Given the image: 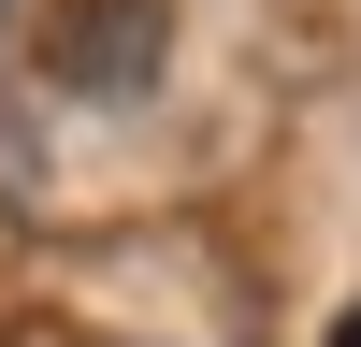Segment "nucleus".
I'll return each mask as SVG.
<instances>
[{"label": "nucleus", "mask_w": 361, "mask_h": 347, "mask_svg": "<svg viewBox=\"0 0 361 347\" xmlns=\"http://www.w3.org/2000/svg\"><path fill=\"white\" fill-rule=\"evenodd\" d=\"M318 347H361V304H347V318H333V333H318Z\"/></svg>", "instance_id": "f03ea898"}, {"label": "nucleus", "mask_w": 361, "mask_h": 347, "mask_svg": "<svg viewBox=\"0 0 361 347\" xmlns=\"http://www.w3.org/2000/svg\"><path fill=\"white\" fill-rule=\"evenodd\" d=\"M159 44H173V15H159V0H87V15L58 29V87H87V102H130V87L159 73Z\"/></svg>", "instance_id": "f257e3e1"}]
</instances>
